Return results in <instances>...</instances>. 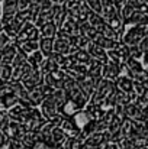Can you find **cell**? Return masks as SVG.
<instances>
[]
</instances>
